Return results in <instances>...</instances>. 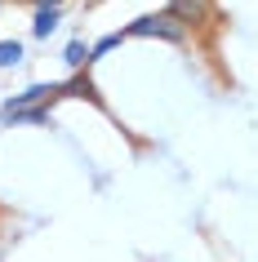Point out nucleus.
Returning a JSON list of instances; mask_svg holds the SVG:
<instances>
[{
	"mask_svg": "<svg viewBox=\"0 0 258 262\" xmlns=\"http://www.w3.org/2000/svg\"><path fill=\"white\" fill-rule=\"evenodd\" d=\"M125 36H161V40L183 45L187 40V27H183L174 14H143V18H134V23L125 27Z\"/></svg>",
	"mask_w": 258,
	"mask_h": 262,
	"instance_id": "obj_1",
	"label": "nucleus"
},
{
	"mask_svg": "<svg viewBox=\"0 0 258 262\" xmlns=\"http://www.w3.org/2000/svg\"><path fill=\"white\" fill-rule=\"evenodd\" d=\"M54 98H63V80H41V84H27L23 94H9L0 102V116L9 111H27V107H49Z\"/></svg>",
	"mask_w": 258,
	"mask_h": 262,
	"instance_id": "obj_2",
	"label": "nucleus"
},
{
	"mask_svg": "<svg viewBox=\"0 0 258 262\" xmlns=\"http://www.w3.org/2000/svg\"><path fill=\"white\" fill-rule=\"evenodd\" d=\"M165 14H174L183 27H191V23H209V0H169Z\"/></svg>",
	"mask_w": 258,
	"mask_h": 262,
	"instance_id": "obj_3",
	"label": "nucleus"
},
{
	"mask_svg": "<svg viewBox=\"0 0 258 262\" xmlns=\"http://www.w3.org/2000/svg\"><path fill=\"white\" fill-rule=\"evenodd\" d=\"M58 23H63V9H36V18H31V36L36 40H49L58 31Z\"/></svg>",
	"mask_w": 258,
	"mask_h": 262,
	"instance_id": "obj_4",
	"label": "nucleus"
},
{
	"mask_svg": "<svg viewBox=\"0 0 258 262\" xmlns=\"http://www.w3.org/2000/svg\"><path fill=\"white\" fill-rule=\"evenodd\" d=\"M63 62H67V67H71V71H76V76H81V71H85V67H89V45H85V40H81V36H76V40H71V45H67V49H63Z\"/></svg>",
	"mask_w": 258,
	"mask_h": 262,
	"instance_id": "obj_5",
	"label": "nucleus"
},
{
	"mask_svg": "<svg viewBox=\"0 0 258 262\" xmlns=\"http://www.w3.org/2000/svg\"><path fill=\"white\" fill-rule=\"evenodd\" d=\"M0 124H49V107H27V111H9V116H0Z\"/></svg>",
	"mask_w": 258,
	"mask_h": 262,
	"instance_id": "obj_6",
	"label": "nucleus"
},
{
	"mask_svg": "<svg viewBox=\"0 0 258 262\" xmlns=\"http://www.w3.org/2000/svg\"><path fill=\"white\" fill-rule=\"evenodd\" d=\"M23 58H27L23 40H0V71L5 67H23Z\"/></svg>",
	"mask_w": 258,
	"mask_h": 262,
	"instance_id": "obj_7",
	"label": "nucleus"
},
{
	"mask_svg": "<svg viewBox=\"0 0 258 262\" xmlns=\"http://www.w3.org/2000/svg\"><path fill=\"white\" fill-rule=\"evenodd\" d=\"M121 40H125V31H111V36H103L98 45H89V62H98V58L111 54V49H121Z\"/></svg>",
	"mask_w": 258,
	"mask_h": 262,
	"instance_id": "obj_8",
	"label": "nucleus"
}]
</instances>
